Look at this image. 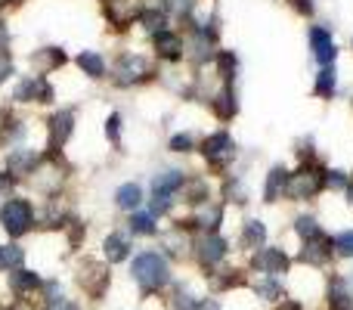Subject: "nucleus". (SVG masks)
Listing matches in <instances>:
<instances>
[{
  "label": "nucleus",
  "mask_w": 353,
  "mask_h": 310,
  "mask_svg": "<svg viewBox=\"0 0 353 310\" xmlns=\"http://www.w3.org/2000/svg\"><path fill=\"white\" fill-rule=\"evenodd\" d=\"M134 280L140 289L155 292V289H161L168 280H171L168 261L161 255H155V251H143V255H137V261H134Z\"/></svg>",
  "instance_id": "obj_1"
},
{
  "label": "nucleus",
  "mask_w": 353,
  "mask_h": 310,
  "mask_svg": "<svg viewBox=\"0 0 353 310\" xmlns=\"http://www.w3.org/2000/svg\"><path fill=\"white\" fill-rule=\"evenodd\" d=\"M0 224H3L6 233H12V236H22V233L31 230V224H34V214H31V205L22 199H10L3 208H0Z\"/></svg>",
  "instance_id": "obj_2"
},
{
  "label": "nucleus",
  "mask_w": 353,
  "mask_h": 310,
  "mask_svg": "<svg viewBox=\"0 0 353 310\" xmlns=\"http://www.w3.org/2000/svg\"><path fill=\"white\" fill-rule=\"evenodd\" d=\"M78 282L90 298H103L105 289H109V270L97 261H87L81 264V273H78Z\"/></svg>",
  "instance_id": "obj_3"
},
{
  "label": "nucleus",
  "mask_w": 353,
  "mask_h": 310,
  "mask_svg": "<svg viewBox=\"0 0 353 310\" xmlns=\"http://www.w3.org/2000/svg\"><path fill=\"white\" fill-rule=\"evenodd\" d=\"M319 186H323V177L316 171H301V174H292L285 180V193L292 199H310Z\"/></svg>",
  "instance_id": "obj_4"
},
{
  "label": "nucleus",
  "mask_w": 353,
  "mask_h": 310,
  "mask_svg": "<svg viewBox=\"0 0 353 310\" xmlns=\"http://www.w3.org/2000/svg\"><path fill=\"white\" fill-rule=\"evenodd\" d=\"M205 155L211 158V162H217V164H226L232 155H236L232 137H230V134H214V137H208V143H205Z\"/></svg>",
  "instance_id": "obj_5"
},
{
  "label": "nucleus",
  "mask_w": 353,
  "mask_h": 310,
  "mask_svg": "<svg viewBox=\"0 0 353 310\" xmlns=\"http://www.w3.org/2000/svg\"><path fill=\"white\" fill-rule=\"evenodd\" d=\"M254 264L263 270V273L279 276V273H285L288 270V255L285 251H279V249H263L261 255L254 258Z\"/></svg>",
  "instance_id": "obj_6"
},
{
  "label": "nucleus",
  "mask_w": 353,
  "mask_h": 310,
  "mask_svg": "<svg viewBox=\"0 0 353 310\" xmlns=\"http://www.w3.org/2000/svg\"><path fill=\"white\" fill-rule=\"evenodd\" d=\"M16 99H37V103H50V99H53V87H50L43 78H31L16 90Z\"/></svg>",
  "instance_id": "obj_7"
},
{
  "label": "nucleus",
  "mask_w": 353,
  "mask_h": 310,
  "mask_svg": "<svg viewBox=\"0 0 353 310\" xmlns=\"http://www.w3.org/2000/svg\"><path fill=\"white\" fill-rule=\"evenodd\" d=\"M310 43H313V53H316V59L323 62V66H329V62L335 59V43H332L329 31L313 28L310 31Z\"/></svg>",
  "instance_id": "obj_8"
},
{
  "label": "nucleus",
  "mask_w": 353,
  "mask_h": 310,
  "mask_svg": "<svg viewBox=\"0 0 353 310\" xmlns=\"http://www.w3.org/2000/svg\"><path fill=\"white\" fill-rule=\"evenodd\" d=\"M72 112H59V115L50 122V146L53 149H59L62 143L68 140V134H72Z\"/></svg>",
  "instance_id": "obj_9"
},
{
  "label": "nucleus",
  "mask_w": 353,
  "mask_h": 310,
  "mask_svg": "<svg viewBox=\"0 0 353 310\" xmlns=\"http://www.w3.org/2000/svg\"><path fill=\"white\" fill-rule=\"evenodd\" d=\"M223 255H226V242H223L220 236H214V233H211V236H205V239L199 242V258H201V264H217Z\"/></svg>",
  "instance_id": "obj_10"
},
{
  "label": "nucleus",
  "mask_w": 353,
  "mask_h": 310,
  "mask_svg": "<svg viewBox=\"0 0 353 310\" xmlns=\"http://www.w3.org/2000/svg\"><path fill=\"white\" fill-rule=\"evenodd\" d=\"M31 62H34L37 72H50V68H56V66H62V62H65V53H62V50L47 47V50H41V53L31 56Z\"/></svg>",
  "instance_id": "obj_11"
},
{
  "label": "nucleus",
  "mask_w": 353,
  "mask_h": 310,
  "mask_svg": "<svg viewBox=\"0 0 353 310\" xmlns=\"http://www.w3.org/2000/svg\"><path fill=\"white\" fill-rule=\"evenodd\" d=\"M155 47H159L161 56H168V59H176L183 50V41L176 35H171V31H161L159 37H155Z\"/></svg>",
  "instance_id": "obj_12"
},
{
  "label": "nucleus",
  "mask_w": 353,
  "mask_h": 310,
  "mask_svg": "<svg viewBox=\"0 0 353 310\" xmlns=\"http://www.w3.org/2000/svg\"><path fill=\"white\" fill-rule=\"evenodd\" d=\"M115 199H118V205H121V208L134 211V208L143 202V193H140V186H137V183H124V186H118Z\"/></svg>",
  "instance_id": "obj_13"
},
{
  "label": "nucleus",
  "mask_w": 353,
  "mask_h": 310,
  "mask_svg": "<svg viewBox=\"0 0 353 310\" xmlns=\"http://www.w3.org/2000/svg\"><path fill=\"white\" fill-rule=\"evenodd\" d=\"M109 16L115 19L118 25H128L130 19L137 16V3H134V0H112V3H109Z\"/></svg>",
  "instance_id": "obj_14"
},
{
  "label": "nucleus",
  "mask_w": 353,
  "mask_h": 310,
  "mask_svg": "<svg viewBox=\"0 0 353 310\" xmlns=\"http://www.w3.org/2000/svg\"><path fill=\"white\" fill-rule=\"evenodd\" d=\"M34 164H37V153H31V149H19V153L10 155V171L12 174H28Z\"/></svg>",
  "instance_id": "obj_15"
},
{
  "label": "nucleus",
  "mask_w": 353,
  "mask_h": 310,
  "mask_svg": "<svg viewBox=\"0 0 353 310\" xmlns=\"http://www.w3.org/2000/svg\"><path fill=\"white\" fill-rule=\"evenodd\" d=\"M10 286H12V292H31V289L41 286V276L31 273V270H16L10 276Z\"/></svg>",
  "instance_id": "obj_16"
},
{
  "label": "nucleus",
  "mask_w": 353,
  "mask_h": 310,
  "mask_svg": "<svg viewBox=\"0 0 353 310\" xmlns=\"http://www.w3.org/2000/svg\"><path fill=\"white\" fill-rule=\"evenodd\" d=\"M176 186H183V174H180V171H168V174H161V177H155V180H152L155 195H168Z\"/></svg>",
  "instance_id": "obj_17"
},
{
  "label": "nucleus",
  "mask_w": 353,
  "mask_h": 310,
  "mask_svg": "<svg viewBox=\"0 0 353 310\" xmlns=\"http://www.w3.org/2000/svg\"><path fill=\"white\" fill-rule=\"evenodd\" d=\"M128 251H130L128 239H121V236H109V239H105V258H109L112 264L124 261V258H128Z\"/></svg>",
  "instance_id": "obj_18"
},
{
  "label": "nucleus",
  "mask_w": 353,
  "mask_h": 310,
  "mask_svg": "<svg viewBox=\"0 0 353 310\" xmlns=\"http://www.w3.org/2000/svg\"><path fill=\"white\" fill-rule=\"evenodd\" d=\"M325 258H329V242H325L323 236H316V239H313V242H307V249H304V261L323 264Z\"/></svg>",
  "instance_id": "obj_19"
},
{
  "label": "nucleus",
  "mask_w": 353,
  "mask_h": 310,
  "mask_svg": "<svg viewBox=\"0 0 353 310\" xmlns=\"http://www.w3.org/2000/svg\"><path fill=\"white\" fill-rule=\"evenodd\" d=\"M78 66L84 68L90 78H103V72H105V66H103V59H99L97 53H81L78 56Z\"/></svg>",
  "instance_id": "obj_20"
},
{
  "label": "nucleus",
  "mask_w": 353,
  "mask_h": 310,
  "mask_svg": "<svg viewBox=\"0 0 353 310\" xmlns=\"http://www.w3.org/2000/svg\"><path fill=\"white\" fill-rule=\"evenodd\" d=\"M263 236H267V230H263V224H257V220H248V226H245V236H242V242L248 245V249H261Z\"/></svg>",
  "instance_id": "obj_21"
},
{
  "label": "nucleus",
  "mask_w": 353,
  "mask_h": 310,
  "mask_svg": "<svg viewBox=\"0 0 353 310\" xmlns=\"http://www.w3.org/2000/svg\"><path fill=\"white\" fill-rule=\"evenodd\" d=\"M22 261H25V251L22 249H16V245L0 249V270H12V267H19Z\"/></svg>",
  "instance_id": "obj_22"
},
{
  "label": "nucleus",
  "mask_w": 353,
  "mask_h": 310,
  "mask_svg": "<svg viewBox=\"0 0 353 310\" xmlns=\"http://www.w3.org/2000/svg\"><path fill=\"white\" fill-rule=\"evenodd\" d=\"M285 174H288L285 168H273V171H270V183H267V199L270 202L279 195V189H285V180H288Z\"/></svg>",
  "instance_id": "obj_23"
},
{
  "label": "nucleus",
  "mask_w": 353,
  "mask_h": 310,
  "mask_svg": "<svg viewBox=\"0 0 353 310\" xmlns=\"http://www.w3.org/2000/svg\"><path fill=\"white\" fill-rule=\"evenodd\" d=\"M332 310H353V301H350L347 289H344L341 282L332 286Z\"/></svg>",
  "instance_id": "obj_24"
},
{
  "label": "nucleus",
  "mask_w": 353,
  "mask_h": 310,
  "mask_svg": "<svg viewBox=\"0 0 353 310\" xmlns=\"http://www.w3.org/2000/svg\"><path fill=\"white\" fill-rule=\"evenodd\" d=\"M316 93L319 97H332V93H335V72H332V68H323V72H319Z\"/></svg>",
  "instance_id": "obj_25"
},
{
  "label": "nucleus",
  "mask_w": 353,
  "mask_h": 310,
  "mask_svg": "<svg viewBox=\"0 0 353 310\" xmlns=\"http://www.w3.org/2000/svg\"><path fill=\"white\" fill-rule=\"evenodd\" d=\"M214 109H217V115L220 118H230L232 112H236V99H232V93L230 90H223L217 99H214Z\"/></svg>",
  "instance_id": "obj_26"
},
{
  "label": "nucleus",
  "mask_w": 353,
  "mask_h": 310,
  "mask_svg": "<svg viewBox=\"0 0 353 310\" xmlns=\"http://www.w3.org/2000/svg\"><path fill=\"white\" fill-rule=\"evenodd\" d=\"M130 230L143 233V236H152L155 224H152V217H149V214H134V220H130Z\"/></svg>",
  "instance_id": "obj_27"
},
{
  "label": "nucleus",
  "mask_w": 353,
  "mask_h": 310,
  "mask_svg": "<svg viewBox=\"0 0 353 310\" xmlns=\"http://www.w3.org/2000/svg\"><path fill=\"white\" fill-rule=\"evenodd\" d=\"M335 251L338 255H344V258H353V230L350 233H341V236H335Z\"/></svg>",
  "instance_id": "obj_28"
},
{
  "label": "nucleus",
  "mask_w": 353,
  "mask_h": 310,
  "mask_svg": "<svg viewBox=\"0 0 353 310\" xmlns=\"http://www.w3.org/2000/svg\"><path fill=\"white\" fill-rule=\"evenodd\" d=\"M298 233L307 239V242H310V239L319 236V224H316L313 217H301V220H298Z\"/></svg>",
  "instance_id": "obj_29"
},
{
  "label": "nucleus",
  "mask_w": 353,
  "mask_h": 310,
  "mask_svg": "<svg viewBox=\"0 0 353 310\" xmlns=\"http://www.w3.org/2000/svg\"><path fill=\"white\" fill-rule=\"evenodd\" d=\"M257 295H261V298H267V301H276V298H282V289H279V282L267 280V282H261V286H257Z\"/></svg>",
  "instance_id": "obj_30"
},
{
  "label": "nucleus",
  "mask_w": 353,
  "mask_h": 310,
  "mask_svg": "<svg viewBox=\"0 0 353 310\" xmlns=\"http://www.w3.org/2000/svg\"><path fill=\"white\" fill-rule=\"evenodd\" d=\"M174 307L176 310H199V301H195L192 295H183L180 292V295H176V301H174Z\"/></svg>",
  "instance_id": "obj_31"
},
{
  "label": "nucleus",
  "mask_w": 353,
  "mask_h": 310,
  "mask_svg": "<svg viewBox=\"0 0 353 310\" xmlns=\"http://www.w3.org/2000/svg\"><path fill=\"white\" fill-rule=\"evenodd\" d=\"M217 66H220V75H223V78H232V66H236V59H232L230 53H220Z\"/></svg>",
  "instance_id": "obj_32"
},
{
  "label": "nucleus",
  "mask_w": 353,
  "mask_h": 310,
  "mask_svg": "<svg viewBox=\"0 0 353 310\" xmlns=\"http://www.w3.org/2000/svg\"><path fill=\"white\" fill-rule=\"evenodd\" d=\"M165 6L171 12H180V16H183V12L192 10V0H165Z\"/></svg>",
  "instance_id": "obj_33"
},
{
  "label": "nucleus",
  "mask_w": 353,
  "mask_h": 310,
  "mask_svg": "<svg viewBox=\"0 0 353 310\" xmlns=\"http://www.w3.org/2000/svg\"><path fill=\"white\" fill-rule=\"evenodd\" d=\"M143 22H146V28L159 31L161 25H165V16H159V12H146V16H143Z\"/></svg>",
  "instance_id": "obj_34"
},
{
  "label": "nucleus",
  "mask_w": 353,
  "mask_h": 310,
  "mask_svg": "<svg viewBox=\"0 0 353 310\" xmlns=\"http://www.w3.org/2000/svg\"><path fill=\"white\" fill-rule=\"evenodd\" d=\"M189 146H192V140H189L186 134H180V137H174L171 140V149H176V153H186Z\"/></svg>",
  "instance_id": "obj_35"
},
{
  "label": "nucleus",
  "mask_w": 353,
  "mask_h": 310,
  "mask_svg": "<svg viewBox=\"0 0 353 310\" xmlns=\"http://www.w3.org/2000/svg\"><path fill=\"white\" fill-rule=\"evenodd\" d=\"M118 124H121L118 115H112L109 122H105V134H109V140H118Z\"/></svg>",
  "instance_id": "obj_36"
},
{
  "label": "nucleus",
  "mask_w": 353,
  "mask_h": 310,
  "mask_svg": "<svg viewBox=\"0 0 353 310\" xmlns=\"http://www.w3.org/2000/svg\"><path fill=\"white\" fill-rule=\"evenodd\" d=\"M168 208H171V199H168V195H155V205H152V211H155V214H165Z\"/></svg>",
  "instance_id": "obj_37"
},
{
  "label": "nucleus",
  "mask_w": 353,
  "mask_h": 310,
  "mask_svg": "<svg viewBox=\"0 0 353 310\" xmlns=\"http://www.w3.org/2000/svg\"><path fill=\"white\" fill-rule=\"evenodd\" d=\"M325 183H329V186H344V174L341 171H332V174L325 177Z\"/></svg>",
  "instance_id": "obj_38"
},
{
  "label": "nucleus",
  "mask_w": 353,
  "mask_h": 310,
  "mask_svg": "<svg viewBox=\"0 0 353 310\" xmlns=\"http://www.w3.org/2000/svg\"><path fill=\"white\" fill-rule=\"evenodd\" d=\"M10 310H37V304H34V301H28V298H19Z\"/></svg>",
  "instance_id": "obj_39"
},
{
  "label": "nucleus",
  "mask_w": 353,
  "mask_h": 310,
  "mask_svg": "<svg viewBox=\"0 0 353 310\" xmlns=\"http://www.w3.org/2000/svg\"><path fill=\"white\" fill-rule=\"evenodd\" d=\"M10 72H12V62L6 59V56H0V81H3Z\"/></svg>",
  "instance_id": "obj_40"
},
{
  "label": "nucleus",
  "mask_w": 353,
  "mask_h": 310,
  "mask_svg": "<svg viewBox=\"0 0 353 310\" xmlns=\"http://www.w3.org/2000/svg\"><path fill=\"white\" fill-rule=\"evenodd\" d=\"M53 310H78V307H74V304H72V301L59 298V301H56V304H53Z\"/></svg>",
  "instance_id": "obj_41"
},
{
  "label": "nucleus",
  "mask_w": 353,
  "mask_h": 310,
  "mask_svg": "<svg viewBox=\"0 0 353 310\" xmlns=\"http://www.w3.org/2000/svg\"><path fill=\"white\" fill-rule=\"evenodd\" d=\"M6 41H10V37H6V28L0 25V56H3V50H6Z\"/></svg>",
  "instance_id": "obj_42"
},
{
  "label": "nucleus",
  "mask_w": 353,
  "mask_h": 310,
  "mask_svg": "<svg viewBox=\"0 0 353 310\" xmlns=\"http://www.w3.org/2000/svg\"><path fill=\"white\" fill-rule=\"evenodd\" d=\"M298 6H301V12H310L313 10V3H307V0H298Z\"/></svg>",
  "instance_id": "obj_43"
},
{
  "label": "nucleus",
  "mask_w": 353,
  "mask_h": 310,
  "mask_svg": "<svg viewBox=\"0 0 353 310\" xmlns=\"http://www.w3.org/2000/svg\"><path fill=\"white\" fill-rule=\"evenodd\" d=\"M279 310H298V304H285V307H279Z\"/></svg>",
  "instance_id": "obj_44"
},
{
  "label": "nucleus",
  "mask_w": 353,
  "mask_h": 310,
  "mask_svg": "<svg viewBox=\"0 0 353 310\" xmlns=\"http://www.w3.org/2000/svg\"><path fill=\"white\" fill-rule=\"evenodd\" d=\"M350 202H353V186H350Z\"/></svg>",
  "instance_id": "obj_45"
},
{
  "label": "nucleus",
  "mask_w": 353,
  "mask_h": 310,
  "mask_svg": "<svg viewBox=\"0 0 353 310\" xmlns=\"http://www.w3.org/2000/svg\"><path fill=\"white\" fill-rule=\"evenodd\" d=\"M0 3H6V0H0Z\"/></svg>",
  "instance_id": "obj_46"
}]
</instances>
